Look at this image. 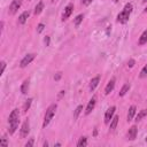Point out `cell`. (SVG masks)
<instances>
[{
  "label": "cell",
  "mask_w": 147,
  "mask_h": 147,
  "mask_svg": "<svg viewBox=\"0 0 147 147\" xmlns=\"http://www.w3.org/2000/svg\"><path fill=\"white\" fill-rule=\"evenodd\" d=\"M8 123H9V133L13 134L16 131V129L18 126V123H20V111H18V109L15 108L14 110H11V113L9 115V118H8Z\"/></svg>",
  "instance_id": "1"
},
{
  "label": "cell",
  "mask_w": 147,
  "mask_h": 147,
  "mask_svg": "<svg viewBox=\"0 0 147 147\" xmlns=\"http://www.w3.org/2000/svg\"><path fill=\"white\" fill-rule=\"evenodd\" d=\"M132 10H133L132 3H130V2L126 3V5L124 6L123 10L117 15V22H119V23H122V24L126 23V22L129 21V18H130V15H131Z\"/></svg>",
  "instance_id": "2"
},
{
  "label": "cell",
  "mask_w": 147,
  "mask_h": 147,
  "mask_svg": "<svg viewBox=\"0 0 147 147\" xmlns=\"http://www.w3.org/2000/svg\"><path fill=\"white\" fill-rule=\"evenodd\" d=\"M56 109H57V105H56V103H52V105L46 109V113H45V116H44V122H42V127H44V129H45V127L51 123V121L53 119Z\"/></svg>",
  "instance_id": "3"
},
{
  "label": "cell",
  "mask_w": 147,
  "mask_h": 147,
  "mask_svg": "<svg viewBox=\"0 0 147 147\" xmlns=\"http://www.w3.org/2000/svg\"><path fill=\"white\" fill-rule=\"evenodd\" d=\"M34 57H36V54H34V53H29V54H26V55L21 60L20 67H21V68H25L28 64H30V63L34 60Z\"/></svg>",
  "instance_id": "4"
},
{
  "label": "cell",
  "mask_w": 147,
  "mask_h": 147,
  "mask_svg": "<svg viewBox=\"0 0 147 147\" xmlns=\"http://www.w3.org/2000/svg\"><path fill=\"white\" fill-rule=\"evenodd\" d=\"M22 1H23V0H13L11 3H10V6H9L8 13H9L10 15L16 14V11H17V10L20 9V7L22 6Z\"/></svg>",
  "instance_id": "5"
},
{
  "label": "cell",
  "mask_w": 147,
  "mask_h": 147,
  "mask_svg": "<svg viewBox=\"0 0 147 147\" xmlns=\"http://www.w3.org/2000/svg\"><path fill=\"white\" fill-rule=\"evenodd\" d=\"M29 132H30V123H29L28 119H25V121L23 122L22 126H21V130H20V136H21V138L28 137Z\"/></svg>",
  "instance_id": "6"
},
{
  "label": "cell",
  "mask_w": 147,
  "mask_h": 147,
  "mask_svg": "<svg viewBox=\"0 0 147 147\" xmlns=\"http://www.w3.org/2000/svg\"><path fill=\"white\" fill-rule=\"evenodd\" d=\"M115 110H116V107H115V106H111V107H109V108L106 110V114H105V123H106V124H109V123H110L111 118L114 117Z\"/></svg>",
  "instance_id": "7"
},
{
  "label": "cell",
  "mask_w": 147,
  "mask_h": 147,
  "mask_svg": "<svg viewBox=\"0 0 147 147\" xmlns=\"http://www.w3.org/2000/svg\"><path fill=\"white\" fill-rule=\"evenodd\" d=\"M72 11H74V3H68L67 7L64 8L63 14H62V21H63V22L67 21V20L70 17V15H71Z\"/></svg>",
  "instance_id": "8"
},
{
  "label": "cell",
  "mask_w": 147,
  "mask_h": 147,
  "mask_svg": "<svg viewBox=\"0 0 147 147\" xmlns=\"http://www.w3.org/2000/svg\"><path fill=\"white\" fill-rule=\"evenodd\" d=\"M95 103H96V98L93 96V98L88 101V103H87V107H86V110H85V115L91 114V111H92V110L94 109V107H95Z\"/></svg>",
  "instance_id": "9"
},
{
  "label": "cell",
  "mask_w": 147,
  "mask_h": 147,
  "mask_svg": "<svg viewBox=\"0 0 147 147\" xmlns=\"http://www.w3.org/2000/svg\"><path fill=\"white\" fill-rule=\"evenodd\" d=\"M137 126L136 125H132L130 129H129V132H127V139L129 140H134L136 137H137Z\"/></svg>",
  "instance_id": "10"
},
{
  "label": "cell",
  "mask_w": 147,
  "mask_h": 147,
  "mask_svg": "<svg viewBox=\"0 0 147 147\" xmlns=\"http://www.w3.org/2000/svg\"><path fill=\"white\" fill-rule=\"evenodd\" d=\"M114 87H115V78L113 77V78L108 82V84H107V86H106V88H105V94L108 95V94L114 90Z\"/></svg>",
  "instance_id": "11"
},
{
  "label": "cell",
  "mask_w": 147,
  "mask_h": 147,
  "mask_svg": "<svg viewBox=\"0 0 147 147\" xmlns=\"http://www.w3.org/2000/svg\"><path fill=\"white\" fill-rule=\"evenodd\" d=\"M99 82H100V76H95L94 78H92V79L90 80V91H91V92L95 90V87L98 86Z\"/></svg>",
  "instance_id": "12"
},
{
  "label": "cell",
  "mask_w": 147,
  "mask_h": 147,
  "mask_svg": "<svg viewBox=\"0 0 147 147\" xmlns=\"http://www.w3.org/2000/svg\"><path fill=\"white\" fill-rule=\"evenodd\" d=\"M29 87H30V80L29 79H24V82L21 85V92H22V94H26L28 91H29Z\"/></svg>",
  "instance_id": "13"
},
{
  "label": "cell",
  "mask_w": 147,
  "mask_h": 147,
  "mask_svg": "<svg viewBox=\"0 0 147 147\" xmlns=\"http://www.w3.org/2000/svg\"><path fill=\"white\" fill-rule=\"evenodd\" d=\"M29 16H30V13H29V11H23V13L20 15V17H18V23H20V24H24V23L28 21Z\"/></svg>",
  "instance_id": "14"
},
{
  "label": "cell",
  "mask_w": 147,
  "mask_h": 147,
  "mask_svg": "<svg viewBox=\"0 0 147 147\" xmlns=\"http://www.w3.org/2000/svg\"><path fill=\"white\" fill-rule=\"evenodd\" d=\"M134 115H136V106H131V107L129 108V111H127V116H126V118H127V122L132 121V119H133V117H134Z\"/></svg>",
  "instance_id": "15"
},
{
  "label": "cell",
  "mask_w": 147,
  "mask_h": 147,
  "mask_svg": "<svg viewBox=\"0 0 147 147\" xmlns=\"http://www.w3.org/2000/svg\"><path fill=\"white\" fill-rule=\"evenodd\" d=\"M118 119H119L118 116H114V117L111 118L110 124H109V130H110V131H114V130L116 129V126H117V124H118Z\"/></svg>",
  "instance_id": "16"
},
{
  "label": "cell",
  "mask_w": 147,
  "mask_h": 147,
  "mask_svg": "<svg viewBox=\"0 0 147 147\" xmlns=\"http://www.w3.org/2000/svg\"><path fill=\"white\" fill-rule=\"evenodd\" d=\"M42 9H44V2L42 1H39L37 5H36V7H34V15H39L41 11H42Z\"/></svg>",
  "instance_id": "17"
},
{
  "label": "cell",
  "mask_w": 147,
  "mask_h": 147,
  "mask_svg": "<svg viewBox=\"0 0 147 147\" xmlns=\"http://www.w3.org/2000/svg\"><path fill=\"white\" fill-rule=\"evenodd\" d=\"M130 87H131V85H130L129 83L124 84V85H123V87H122V88H121V91H119V96H124V95H125V94L129 92Z\"/></svg>",
  "instance_id": "18"
},
{
  "label": "cell",
  "mask_w": 147,
  "mask_h": 147,
  "mask_svg": "<svg viewBox=\"0 0 147 147\" xmlns=\"http://www.w3.org/2000/svg\"><path fill=\"white\" fill-rule=\"evenodd\" d=\"M146 115H147V109H142V110H140V111L137 114V116H136V122L141 121Z\"/></svg>",
  "instance_id": "19"
},
{
  "label": "cell",
  "mask_w": 147,
  "mask_h": 147,
  "mask_svg": "<svg viewBox=\"0 0 147 147\" xmlns=\"http://www.w3.org/2000/svg\"><path fill=\"white\" fill-rule=\"evenodd\" d=\"M139 45H144V44H146L147 42V29L141 33V36H140V38H139Z\"/></svg>",
  "instance_id": "20"
},
{
  "label": "cell",
  "mask_w": 147,
  "mask_h": 147,
  "mask_svg": "<svg viewBox=\"0 0 147 147\" xmlns=\"http://www.w3.org/2000/svg\"><path fill=\"white\" fill-rule=\"evenodd\" d=\"M86 145H87V138L86 137H82L78 140V142H77V146L78 147H85Z\"/></svg>",
  "instance_id": "21"
},
{
  "label": "cell",
  "mask_w": 147,
  "mask_h": 147,
  "mask_svg": "<svg viewBox=\"0 0 147 147\" xmlns=\"http://www.w3.org/2000/svg\"><path fill=\"white\" fill-rule=\"evenodd\" d=\"M82 110H83V106L79 105V106L75 109V113H74V119H77V118H78V116H79V114L82 113Z\"/></svg>",
  "instance_id": "22"
},
{
  "label": "cell",
  "mask_w": 147,
  "mask_h": 147,
  "mask_svg": "<svg viewBox=\"0 0 147 147\" xmlns=\"http://www.w3.org/2000/svg\"><path fill=\"white\" fill-rule=\"evenodd\" d=\"M31 103H32V99H31V98H29V99L25 101L24 106H23V111H28V110L30 109V106H31Z\"/></svg>",
  "instance_id": "23"
},
{
  "label": "cell",
  "mask_w": 147,
  "mask_h": 147,
  "mask_svg": "<svg viewBox=\"0 0 147 147\" xmlns=\"http://www.w3.org/2000/svg\"><path fill=\"white\" fill-rule=\"evenodd\" d=\"M83 18H84V15H83V14H79V15H78V16L75 18V21H74L75 25H76V26H78V25L80 24V22L83 21Z\"/></svg>",
  "instance_id": "24"
},
{
  "label": "cell",
  "mask_w": 147,
  "mask_h": 147,
  "mask_svg": "<svg viewBox=\"0 0 147 147\" xmlns=\"http://www.w3.org/2000/svg\"><path fill=\"white\" fill-rule=\"evenodd\" d=\"M140 78H145V77H147V64L141 69V71H140Z\"/></svg>",
  "instance_id": "25"
},
{
  "label": "cell",
  "mask_w": 147,
  "mask_h": 147,
  "mask_svg": "<svg viewBox=\"0 0 147 147\" xmlns=\"http://www.w3.org/2000/svg\"><path fill=\"white\" fill-rule=\"evenodd\" d=\"M44 28H45V24L39 23V24H38V26H37V32H38V33H40V32L44 30Z\"/></svg>",
  "instance_id": "26"
},
{
  "label": "cell",
  "mask_w": 147,
  "mask_h": 147,
  "mask_svg": "<svg viewBox=\"0 0 147 147\" xmlns=\"http://www.w3.org/2000/svg\"><path fill=\"white\" fill-rule=\"evenodd\" d=\"M5 69H6V62H5V61H1V71H0V75L3 74Z\"/></svg>",
  "instance_id": "27"
},
{
  "label": "cell",
  "mask_w": 147,
  "mask_h": 147,
  "mask_svg": "<svg viewBox=\"0 0 147 147\" xmlns=\"http://www.w3.org/2000/svg\"><path fill=\"white\" fill-rule=\"evenodd\" d=\"M33 144H34V140H33V139H30V140L25 144V147H32V146H33Z\"/></svg>",
  "instance_id": "28"
},
{
  "label": "cell",
  "mask_w": 147,
  "mask_h": 147,
  "mask_svg": "<svg viewBox=\"0 0 147 147\" xmlns=\"http://www.w3.org/2000/svg\"><path fill=\"white\" fill-rule=\"evenodd\" d=\"M134 63H136V61H134L133 59H130V60H129V62H127V65H129L130 68H132V67L134 65Z\"/></svg>",
  "instance_id": "29"
},
{
  "label": "cell",
  "mask_w": 147,
  "mask_h": 147,
  "mask_svg": "<svg viewBox=\"0 0 147 147\" xmlns=\"http://www.w3.org/2000/svg\"><path fill=\"white\" fill-rule=\"evenodd\" d=\"M0 146H8V142H7V140L5 138H2L0 140Z\"/></svg>",
  "instance_id": "30"
},
{
  "label": "cell",
  "mask_w": 147,
  "mask_h": 147,
  "mask_svg": "<svg viewBox=\"0 0 147 147\" xmlns=\"http://www.w3.org/2000/svg\"><path fill=\"white\" fill-rule=\"evenodd\" d=\"M49 41H51L49 37H48V36H46V37H45V39H44V42H45V45H46V46H49Z\"/></svg>",
  "instance_id": "31"
},
{
  "label": "cell",
  "mask_w": 147,
  "mask_h": 147,
  "mask_svg": "<svg viewBox=\"0 0 147 147\" xmlns=\"http://www.w3.org/2000/svg\"><path fill=\"white\" fill-rule=\"evenodd\" d=\"M92 1H93V0H80V2H82L83 5H85V6H88Z\"/></svg>",
  "instance_id": "32"
},
{
  "label": "cell",
  "mask_w": 147,
  "mask_h": 147,
  "mask_svg": "<svg viewBox=\"0 0 147 147\" xmlns=\"http://www.w3.org/2000/svg\"><path fill=\"white\" fill-rule=\"evenodd\" d=\"M61 76H62V72H57V74L54 76V79H55V80H60Z\"/></svg>",
  "instance_id": "33"
},
{
  "label": "cell",
  "mask_w": 147,
  "mask_h": 147,
  "mask_svg": "<svg viewBox=\"0 0 147 147\" xmlns=\"http://www.w3.org/2000/svg\"><path fill=\"white\" fill-rule=\"evenodd\" d=\"M46 146H48V142H47V141L44 142V147H46Z\"/></svg>",
  "instance_id": "34"
},
{
  "label": "cell",
  "mask_w": 147,
  "mask_h": 147,
  "mask_svg": "<svg viewBox=\"0 0 147 147\" xmlns=\"http://www.w3.org/2000/svg\"><path fill=\"white\" fill-rule=\"evenodd\" d=\"M141 1H142V2H146V1H147V0H141Z\"/></svg>",
  "instance_id": "35"
},
{
  "label": "cell",
  "mask_w": 147,
  "mask_h": 147,
  "mask_svg": "<svg viewBox=\"0 0 147 147\" xmlns=\"http://www.w3.org/2000/svg\"><path fill=\"white\" fill-rule=\"evenodd\" d=\"M117 1H118V0H114V2H117Z\"/></svg>",
  "instance_id": "36"
},
{
  "label": "cell",
  "mask_w": 147,
  "mask_h": 147,
  "mask_svg": "<svg viewBox=\"0 0 147 147\" xmlns=\"http://www.w3.org/2000/svg\"><path fill=\"white\" fill-rule=\"evenodd\" d=\"M145 140H146V142H147V137H146V139H145Z\"/></svg>",
  "instance_id": "37"
},
{
  "label": "cell",
  "mask_w": 147,
  "mask_h": 147,
  "mask_svg": "<svg viewBox=\"0 0 147 147\" xmlns=\"http://www.w3.org/2000/svg\"><path fill=\"white\" fill-rule=\"evenodd\" d=\"M145 11H147V7H146V9H145Z\"/></svg>",
  "instance_id": "38"
},
{
  "label": "cell",
  "mask_w": 147,
  "mask_h": 147,
  "mask_svg": "<svg viewBox=\"0 0 147 147\" xmlns=\"http://www.w3.org/2000/svg\"><path fill=\"white\" fill-rule=\"evenodd\" d=\"M28 1H31V0H28Z\"/></svg>",
  "instance_id": "39"
}]
</instances>
